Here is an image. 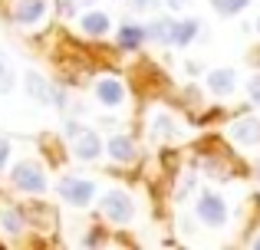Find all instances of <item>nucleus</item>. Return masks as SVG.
I'll return each mask as SVG.
<instances>
[{
  "mask_svg": "<svg viewBox=\"0 0 260 250\" xmlns=\"http://www.w3.org/2000/svg\"><path fill=\"white\" fill-rule=\"evenodd\" d=\"M10 178H13V185L26 194H46V188H50V181H46L43 168H40L37 161H20V165H13Z\"/></svg>",
  "mask_w": 260,
  "mask_h": 250,
  "instance_id": "nucleus-1",
  "label": "nucleus"
},
{
  "mask_svg": "<svg viewBox=\"0 0 260 250\" xmlns=\"http://www.w3.org/2000/svg\"><path fill=\"white\" fill-rule=\"evenodd\" d=\"M102 218L112 221V224H128L135 218V204L125 191H109L102 198Z\"/></svg>",
  "mask_w": 260,
  "mask_h": 250,
  "instance_id": "nucleus-2",
  "label": "nucleus"
},
{
  "mask_svg": "<svg viewBox=\"0 0 260 250\" xmlns=\"http://www.w3.org/2000/svg\"><path fill=\"white\" fill-rule=\"evenodd\" d=\"M198 218H201V224H208V227H224L228 224V204H224L221 194L204 191L201 198H198Z\"/></svg>",
  "mask_w": 260,
  "mask_h": 250,
  "instance_id": "nucleus-3",
  "label": "nucleus"
},
{
  "mask_svg": "<svg viewBox=\"0 0 260 250\" xmlns=\"http://www.w3.org/2000/svg\"><path fill=\"white\" fill-rule=\"evenodd\" d=\"M56 191H59V198L70 201L73 207H86L89 201L95 198V185L89 178H63L56 185Z\"/></svg>",
  "mask_w": 260,
  "mask_h": 250,
  "instance_id": "nucleus-4",
  "label": "nucleus"
},
{
  "mask_svg": "<svg viewBox=\"0 0 260 250\" xmlns=\"http://www.w3.org/2000/svg\"><path fill=\"white\" fill-rule=\"evenodd\" d=\"M102 152H106V141H102L99 132H92V128H83V132L73 138V155H76L79 161H95Z\"/></svg>",
  "mask_w": 260,
  "mask_h": 250,
  "instance_id": "nucleus-5",
  "label": "nucleus"
},
{
  "mask_svg": "<svg viewBox=\"0 0 260 250\" xmlns=\"http://www.w3.org/2000/svg\"><path fill=\"white\" fill-rule=\"evenodd\" d=\"M228 132H231V138H234L237 145H244V148H254V145H260V119H254V116L237 119V122L231 125Z\"/></svg>",
  "mask_w": 260,
  "mask_h": 250,
  "instance_id": "nucleus-6",
  "label": "nucleus"
},
{
  "mask_svg": "<svg viewBox=\"0 0 260 250\" xmlns=\"http://www.w3.org/2000/svg\"><path fill=\"white\" fill-rule=\"evenodd\" d=\"M95 99H99L102 105H109V109H115V105L125 102V86H122L119 79L106 76V79H99V83H95Z\"/></svg>",
  "mask_w": 260,
  "mask_h": 250,
  "instance_id": "nucleus-7",
  "label": "nucleus"
},
{
  "mask_svg": "<svg viewBox=\"0 0 260 250\" xmlns=\"http://www.w3.org/2000/svg\"><path fill=\"white\" fill-rule=\"evenodd\" d=\"M43 13H46V0H17V7H13V20L23 26L40 23Z\"/></svg>",
  "mask_w": 260,
  "mask_h": 250,
  "instance_id": "nucleus-8",
  "label": "nucleus"
},
{
  "mask_svg": "<svg viewBox=\"0 0 260 250\" xmlns=\"http://www.w3.org/2000/svg\"><path fill=\"white\" fill-rule=\"evenodd\" d=\"M181 135V125L175 122L168 112H155L152 116V138H158V141H172Z\"/></svg>",
  "mask_w": 260,
  "mask_h": 250,
  "instance_id": "nucleus-9",
  "label": "nucleus"
},
{
  "mask_svg": "<svg viewBox=\"0 0 260 250\" xmlns=\"http://www.w3.org/2000/svg\"><path fill=\"white\" fill-rule=\"evenodd\" d=\"M53 89H56V86H53L50 79H43L40 73H30V76H26V92H30L40 105H53Z\"/></svg>",
  "mask_w": 260,
  "mask_h": 250,
  "instance_id": "nucleus-10",
  "label": "nucleus"
},
{
  "mask_svg": "<svg viewBox=\"0 0 260 250\" xmlns=\"http://www.w3.org/2000/svg\"><path fill=\"white\" fill-rule=\"evenodd\" d=\"M208 89L214 92V96H231V92L237 89V73L234 69H214L208 76Z\"/></svg>",
  "mask_w": 260,
  "mask_h": 250,
  "instance_id": "nucleus-11",
  "label": "nucleus"
},
{
  "mask_svg": "<svg viewBox=\"0 0 260 250\" xmlns=\"http://www.w3.org/2000/svg\"><path fill=\"white\" fill-rule=\"evenodd\" d=\"M106 152H109L112 161H132L135 158V141L119 132V135H112V138L106 141Z\"/></svg>",
  "mask_w": 260,
  "mask_h": 250,
  "instance_id": "nucleus-12",
  "label": "nucleus"
},
{
  "mask_svg": "<svg viewBox=\"0 0 260 250\" xmlns=\"http://www.w3.org/2000/svg\"><path fill=\"white\" fill-rule=\"evenodd\" d=\"M145 43V26L139 23H122L119 26V46L122 50H139Z\"/></svg>",
  "mask_w": 260,
  "mask_h": 250,
  "instance_id": "nucleus-13",
  "label": "nucleus"
},
{
  "mask_svg": "<svg viewBox=\"0 0 260 250\" xmlns=\"http://www.w3.org/2000/svg\"><path fill=\"white\" fill-rule=\"evenodd\" d=\"M83 33H89V37H106L109 33V26H112V20H109V13H99V10H92V13H86L83 17Z\"/></svg>",
  "mask_w": 260,
  "mask_h": 250,
  "instance_id": "nucleus-14",
  "label": "nucleus"
},
{
  "mask_svg": "<svg viewBox=\"0 0 260 250\" xmlns=\"http://www.w3.org/2000/svg\"><path fill=\"white\" fill-rule=\"evenodd\" d=\"M0 227H4L10 237L23 234V214H20V207H13V204H4V207H0Z\"/></svg>",
  "mask_w": 260,
  "mask_h": 250,
  "instance_id": "nucleus-15",
  "label": "nucleus"
},
{
  "mask_svg": "<svg viewBox=\"0 0 260 250\" xmlns=\"http://www.w3.org/2000/svg\"><path fill=\"white\" fill-rule=\"evenodd\" d=\"M201 33V23L198 20H181V23H175V30H172V46H188L191 40Z\"/></svg>",
  "mask_w": 260,
  "mask_h": 250,
  "instance_id": "nucleus-16",
  "label": "nucleus"
},
{
  "mask_svg": "<svg viewBox=\"0 0 260 250\" xmlns=\"http://www.w3.org/2000/svg\"><path fill=\"white\" fill-rule=\"evenodd\" d=\"M172 30H175V20H152L145 26V40H155V43H172Z\"/></svg>",
  "mask_w": 260,
  "mask_h": 250,
  "instance_id": "nucleus-17",
  "label": "nucleus"
},
{
  "mask_svg": "<svg viewBox=\"0 0 260 250\" xmlns=\"http://www.w3.org/2000/svg\"><path fill=\"white\" fill-rule=\"evenodd\" d=\"M211 7H214V13H221V17H237L241 10L250 7V0H211Z\"/></svg>",
  "mask_w": 260,
  "mask_h": 250,
  "instance_id": "nucleus-18",
  "label": "nucleus"
},
{
  "mask_svg": "<svg viewBox=\"0 0 260 250\" xmlns=\"http://www.w3.org/2000/svg\"><path fill=\"white\" fill-rule=\"evenodd\" d=\"M10 89H13V73L0 63V92H10Z\"/></svg>",
  "mask_w": 260,
  "mask_h": 250,
  "instance_id": "nucleus-19",
  "label": "nucleus"
},
{
  "mask_svg": "<svg viewBox=\"0 0 260 250\" xmlns=\"http://www.w3.org/2000/svg\"><path fill=\"white\" fill-rule=\"evenodd\" d=\"M247 96H250V102H254V105H260V76H254L247 83Z\"/></svg>",
  "mask_w": 260,
  "mask_h": 250,
  "instance_id": "nucleus-20",
  "label": "nucleus"
},
{
  "mask_svg": "<svg viewBox=\"0 0 260 250\" xmlns=\"http://www.w3.org/2000/svg\"><path fill=\"white\" fill-rule=\"evenodd\" d=\"M10 165V141L7 138H0V171Z\"/></svg>",
  "mask_w": 260,
  "mask_h": 250,
  "instance_id": "nucleus-21",
  "label": "nucleus"
},
{
  "mask_svg": "<svg viewBox=\"0 0 260 250\" xmlns=\"http://www.w3.org/2000/svg\"><path fill=\"white\" fill-rule=\"evenodd\" d=\"M128 4H132V10H152L158 0H128Z\"/></svg>",
  "mask_w": 260,
  "mask_h": 250,
  "instance_id": "nucleus-22",
  "label": "nucleus"
},
{
  "mask_svg": "<svg viewBox=\"0 0 260 250\" xmlns=\"http://www.w3.org/2000/svg\"><path fill=\"white\" fill-rule=\"evenodd\" d=\"M79 132H83V125H76V122H70V125H66V138H76Z\"/></svg>",
  "mask_w": 260,
  "mask_h": 250,
  "instance_id": "nucleus-23",
  "label": "nucleus"
},
{
  "mask_svg": "<svg viewBox=\"0 0 260 250\" xmlns=\"http://www.w3.org/2000/svg\"><path fill=\"white\" fill-rule=\"evenodd\" d=\"M165 4H168V7H172V10H184V7H188V4H191V0H165Z\"/></svg>",
  "mask_w": 260,
  "mask_h": 250,
  "instance_id": "nucleus-24",
  "label": "nucleus"
},
{
  "mask_svg": "<svg viewBox=\"0 0 260 250\" xmlns=\"http://www.w3.org/2000/svg\"><path fill=\"white\" fill-rule=\"evenodd\" d=\"M59 10H63V13H73V4H70V0H59Z\"/></svg>",
  "mask_w": 260,
  "mask_h": 250,
  "instance_id": "nucleus-25",
  "label": "nucleus"
},
{
  "mask_svg": "<svg viewBox=\"0 0 260 250\" xmlns=\"http://www.w3.org/2000/svg\"><path fill=\"white\" fill-rule=\"evenodd\" d=\"M76 4H79V7H92L95 0H76Z\"/></svg>",
  "mask_w": 260,
  "mask_h": 250,
  "instance_id": "nucleus-26",
  "label": "nucleus"
},
{
  "mask_svg": "<svg viewBox=\"0 0 260 250\" xmlns=\"http://www.w3.org/2000/svg\"><path fill=\"white\" fill-rule=\"evenodd\" d=\"M254 250H260V237H257V240H254Z\"/></svg>",
  "mask_w": 260,
  "mask_h": 250,
  "instance_id": "nucleus-27",
  "label": "nucleus"
},
{
  "mask_svg": "<svg viewBox=\"0 0 260 250\" xmlns=\"http://www.w3.org/2000/svg\"><path fill=\"white\" fill-rule=\"evenodd\" d=\"M257 178H260V165H257Z\"/></svg>",
  "mask_w": 260,
  "mask_h": 250,
  "instance_id": "nucleus-28",
  "label": "nucleus"
},
{
  "mask_svg": "<svg viewBox=\"0 0 260 250\" xmlns=\"http://www.w3.org/2000/svg\"><path fill=\"white\" fill-rule=\"evenodd\" d=\"M257 33H260V20H257Z\"/></svg>",
  "mask_w": 260,
  "mask_h": 250,
  "instance_id": "nucleus-29",
  "label": "nucleus"
}]
</instances>
